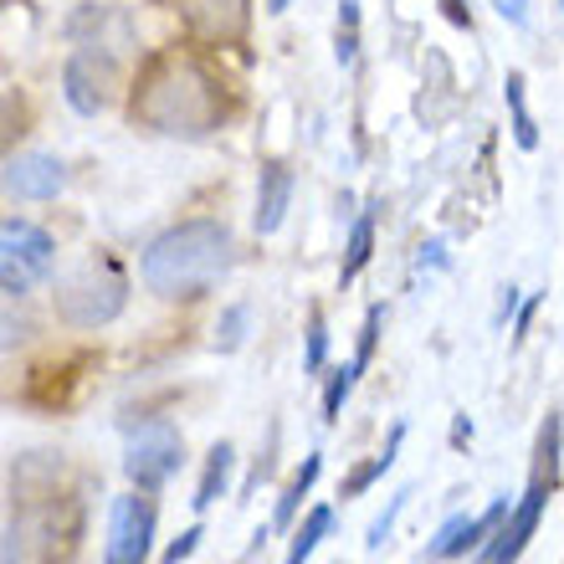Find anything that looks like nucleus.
Masks as SVG:
<instances>
[{
	"instance_id": "33",
	"label": "nucleus",
	"mask_w": 564,
	"mask_h": 564,
	"mask_svg": "<svg viewBox=\"0 0 564 564\" xmlns=\"http://www.w3.org/2000/svg\"><path fill=\"white\" fill-rule=\"evenodd\" d=\"M560 6H564V0H560Z\"/></svg>"
},
{
	"instance_id": "7",
	"label": "nucleus",
	"mask_w": 564,
	"mask_h": 564,
	"mask_svg": "<svg viewBox=\"0 0 564 564\" xmlns=\"http://www.w3.org/2000/svg\"><path fill=\"white\" fill-rule=\"evenodd\" d=\"M154 550V503L139 492H123L108 508V544H104V564H149Z\"/></svg>"
},
{
	"instance_id": "21",
	"label": "nucleus",
	"mask_w": 564,
	"mask_h": 564,
	"mask_svg": "<svg viewBox=\"0 0 564 564\" xmlns=\"http://www.w3.org/2000/svg\"><path fill=\"white\" fill-rule=\"evenodd\" d=\"M411 498H416V488H401V492H395V498H390V503H386V513H380V519L370 523V534H365V550H380V544H386V539L395 534V519H401V513H405V503H411Z\"/></svg>"
},
{
	"instance_id": "19",
	"label": "nucleus",
	"mask_w": 564,
	"mask_h": 564,
	"mask_svg": "<svg viewBox=\"0 0 564 564\" xmlns=\"http://www.w3.org/2000/svg\"><path fill=\"white\" fill-rule=\"evenodd\" d=\"M247 328H252V308H247V303H231V308L221 313V324H216V349H221V355H237L241 344H247Z\"/></svg>"
},
{
	"instance_id": "31",
	"label": "nucleus",
	"mask_w": 564,
	"mask_h": 564,
	"mask_svg": "<svg viewBox=\"0 0 564 564\" xmlns=\"http://www.w3.org/2000/svg\"><path fill=\"white\" fill-rule=\"evenodd\" d=\"M467 436H473V421H467V416H457V426H452V442H467Z\"/></svg>"
},
{
	"instance_id": "4",
	"label": "nucleus",
	"mask_w": 564,
	"mask_h": 564,
	"mask_svg": "<svg viewBox=\"0 0 564 564\" xmlns=\"http://www.w3.org/2000/svg\"><path fill=\"white\" fill-rule=\"evenodd\" d=\"M52 308L67 328H104L129 308V278L113 262H83L67 278H57Z\"/></svg>"
},
{
	"instance_id": "29",
	"label": "nucleus",
	"mask_w": 564,
	"mask_h": 564,
	"mask_svg": "<svg viewBox=\"0 0 564 564\" xmlns=\"http://www.w3.org/2000/svg\"><path fill=\"white\" fill-rule=\"evenodd\" d=\"M416 262H421V268H446V247H442V241H426Z\"/></svg>"
},
{
	"instance_id": "5",
	"label": "nucleus",
	"mask_w": 564,
	"mask_h": 564,
	"mask_svg": "<svg viewBox=\"0 0 564 564\" xmlns=\"http://www.w3.org/2000/svg\"><path fill=\"white\" fill-rule=\"evenodd\" d=\"M52 268H57L52 237H46L42 226L11 216L6 231H0V288H6V297H21L31 282L52 278Z\"/></svg>"
},
{
	"instance_id": "12",
	"label": "nucleus",
	"mask_w": 564,
	"mask_h": 564,
	"mask_svg": "<svg viewBox=\"0 0 564 564\" xmlns=\"http://www.w3.org/2000/svg\"><path fill=\"white\" fill-rule=\"evenodd\" d=\"M288 206H293V170L288 164H262V175H257V210H252L257 237H272L288 221Z\"/></svg>"
},
{
	"instance_id": "25",
	"label": "nucleus",
	"mask_w": 564,
	"mask_h": 564,
	"mask_svg": "<svg viewBox=\"0 0 564 564\" xmlns=\"http://www.w3.org/2000/svg\"><path fill=\"white\" fill-rule=\"evenodd\" d=\"M200 539H206V534H200V523H195V529H185V534H180L175 544L164 550V564H180V560H191V554H195V544H200Z\"/></svg>"
},
{
	"instance_id": "1",
	"label": "nucleus",
	"mask_w": 564,
	"mask_h": 564,
	"mask_svg": "<svg viewBox=\"0 0 564 564\" xmlns=\"http://www.w3.org/2000/svg\"><path fill=\"white\" fill-rule=\"evenodd\" d=\"M129 119L170 139H206L226 123V93L216 73H206L195 57L164 52L139 77Z\"/></svg>"
},
{
	"instance_id": "24",
	"label": "nucleus",
	"mask_w": 564,
	"mask_h": 564,
	"mask_svg": "<svg viewBox=\"0 0 564 564\" xmlns=\"http://www.w3.org/2000/svg\"><path fill=\"white\" fill-rule=\"evenodd\" d=\"M529 6H534V0H492V11L503 15L508 26H519V31L534 26V11H529Z\"/></svg>"
},
{
	"instance_id": "16",
	"label": "nucleus",
	"mask_w": 564,
	"mask_h": 564,
	"mask_svg": "<svg viewBox=\"0 0 564 564\" xmlns=\"http://www.w3.org/2000/svg\"><path fill=\"white\" fill-rule=\"evenodd\" d=\"M328 529H334V508H328V503L308 508V519L297 523V534H293V544H288V560H282V564H308V554L324 544Z\"/></svg>"
},
{
	"instance_id": "2",
	"label": "nucleus",
	"mask_w": 564,
	"mask_h": 564,
	"mask_svg": "<svg viewBox=\"0 0 564 564\" xmlns=\"http://www.w3.org/2000/svg\"><path fill=\"white\" fill-rule=\"evenodd\" d=\"M237 241L221 221H180L144 247L139 278L160 297H200L231 272Z\"/></svg>"
},
{
	"instance_id": "32",
	"label": "nucleus",
	"mask_w": 564,
	"mask_h": 564,
	"mask_svg": "<svg viewBox=\"0 0 564 564\" xmlns=\"http://www.w3.org/2000/svg\"><path fill=\"white\" fill-rule=\"evenodd\" d=\"M288 6H293V0H268V11H272V15H282Z\"/></svg>"
},
{
	"instance_id": "11",
	"label": "nucleus",
	"mask_w": 564,
	"mask_h": 564,
	"mask_svg": "<svg viewBox=\"0 0 564 564\" xmlns=\"http://www.w3.org/2000/svg\"><path fill=\"white\" fill-rule=\"evenodd\" d=\"M62 185H67V170H62L57 154H11L6 160V195L11 200H57Z\"/></svg>"
},
{
	"instance_id": "22",
	"label": "nucleus",
	"mask_w": 564,
	"mask_h": 564,
	"mask_svg": "<svg viewBox=\"0 0 564 564\" xmlns=\"http://www.w3.org/2000/svg\"><path fill=\"white\" fill-rule=\"evenodd\" d=\"M380 328H386V303H370V313H365V328H359V355H355V370L365 375L375 359V344H380Z\"/></svg>"
},
{
	"instance_id": "15",
	"label": "nucleus",
	"mask_w": 564,
	"mask_h": 564,
	"mask_svg": "<svg viewBox=\"0 0 564 564\" xmlns=\"http://www.w3.org/2000/svg\"><path fill=\"white\" fill-rule=\"evenodd\" d=\"M318 473H324V457L313 452V457H303V467L293 473V482L282 488L278 498V513H272V529H288V523L297 519V508H303V498L313 492V482H318Z\"/></svg>"
},
{
	"instance_id": "14",
	"label": "nucleus",
	"mask_w": 564,
	"mask_h": 564,
	"mask_svg": "<svg viewBox=\"0 0 564 564\" xmlns=\"http://www.w3.org/2000/svg\"><path fill=\"white\" fill-rule=\"evenodd\" d=\"M401 446H405V421H401V426H390L386 446H380V452H375V457L365 462V467H355V473H349V477L339 482V498H344V503H349V498H359V492L370 488V482H380V477H386L390 467H395V457H401Z\"/></svg>"
},
{
	"instance_id": "10",
	"label": "nucleus",
	"mask_w": 564,
	"mask_h": 564,
	"mask_svg": "<svg viewBox=\"0 0 564 564\" xmlns=\"http://www.w3.org/2000/svg\"><path fill=\"white\" fill-rule=\"evenodd\" d=\"M108 83H113V67L98 52H73L67 67H62V93H67L73 113H83V119H98L108 108Z\"/></svg>"
},
{
	"instance_id": "6",
	"label": "nucleus",
	"mask_w": 564,
	"mask_h": 564,
	"mask_svg": "<svg viewBox=\"0 0 564 564\" xmlns=\"http://www.w3.org/2000/svg\"><path fill=\"white\" fill-rule=\"evenodd\" d=\"M180 462H185V442H180V431L170 426V421H149L134 442H129V452H123V473H129L134 488L154 492V488H164V482L180 473Z\"/></svg>"
},
{
	"instance_id": "17",
	"label": "nucleus",
	"mask_w": 564,
	"mask_h": 564,
	"mask_svg": "<svg viewBox=\"0 0 564 564\" xmlns=\"http://www.w3.org/2000/svg\"><path fill=\"white\" fill-rule=\"evenodd\" d=\"M375 252V216H359L355 226H349V247H344V268H339V288H349V282L365 272V262H370Z\"/></svg>"
},
{
	"instance_id": "30",
	"label": "nucleus",
	"mask_w": 564,
	"mask_h": 564,
	"mask_svg": "<svg viewBox=\"0 0 564 564\" xmlns=\"http://www.w3.org/2000/svg\"><path fill=\"white\" fill-rule=\"evenodd\" d=\"M534 313H539V297H529V303L519 308V318H513V334H519V339L529 334V324H534Z\"/></svg>"
},
{
	"instance_id": "28",
	"label": "nucleus",
	"mask_w": 564,
	"mask_h": 564,
	"mask_svg": "<svg viewBox=\"0 0 564 564\" xmlns=\"http://www.w3.org/2000/svg\"><path fill=\"white\" fill-rule=\"evenodd\" d=\"M508 313H519V288L508 282V288H498V324H503Z\"/></svg>"
},
{
	"instance_id": "20",
	"label": "nucleus",
	"mask_w": 564,
	"mask_h": 564,
	"mask_svg": "<svg viewBox=\"0 0 564 564\" xmlns=\"http://www.w3.org/2000/svg\"><path fill=\"white\" fill-rule=\"evenodd\" d=\"M355 380H359L355 359H349L344 370L328 375V386H324V421H328V426H334V421L344 416V401H349V390H355Z\"/></svg>"
},
{
	"instance_id": "26",
	"label": "nucleus",
	"mask_w": 564,
	"mask_h": 564,
	"mask_svg": "<svg viewBox=\"0 0 564 564\" xmlns=\"http://www.w3.org/2000/svg\"><path fill=\"white\" fill-rule=\"evenodd\" d=\"M359 52V26H339V42H334V57H339V67H349Z\"/></svg>"
},
{
	"instance_id": "3",
	"label": "nucleus",
	"mask_w": 564,
	"mask_h": 564,
	"mask_svg": "<svg viewBox=\"0 0 564 564\" xmlns=\"http://www.w3.org/2000/svg\"><path fill=\"white\" fill-rule=\"evenodd\" d=\"M560 488V411H550L544 431H539V452H534V477L523 488L519 508L498 523V534L482 544L477 564H519V554L529 550V539L539 534V519L550 508V492Z\"/></svg>"
},
{
	"instance_id": "23",
	"label": "nucleus",
	"mask_w": 564,
	"mask_h": 564,
	"mask_svg": "<svg viewBox=\"0 0 564 564\" xmlns=\"http://www.w3.org/2000/svg\"><path fill=\"white\" fill-rule=\"evenodd\" d=\"M328 365V328H324V313L308 318V355H303V370L318 375Z\"/></svg>"
},
{
	"instance_id": "13",
	"label": "nucleus",
	"mask_w": 564,
	"mask_h": 564,
	"mask_svg": "<svg viewBox=\"0 0 564 564\" xmlns=\"http://www.w3.org/2000/svg\"><path fill=\"white\" fill-rule=\"evenodd\" d=\"M231 467H237V446L231 442H216L206 452V473H200V482H195V513H206L216 498H226V488H231Z\"/></svg>"
},
{
	"instance_id": "27",
	"label": "nucleus",
	"mask_w": 564,
	"mask_h": 564,
	"mask_svg": "<svg viewBox=\"0 0 564 564\" xmlns=\"http://www.w3.org/2000/svg\"><path fill=\"white\" fill-rule=\"evenodd\" d=\"M442 11H446V21H452V26L473 31V15H467V6H462V0H442Z\"/></svg>"
},
{
	"instance_id": "18",
	"label": "nucleus",
	"mask_w": 564,
	"mask_h": 564,
	"mask_svg": "<svg viewBox=\"0 0 564 564\" xmlns=\"http://www.w3.org/2000/svg\"><path fill=\"white\" fill-rule=\"evenodd\" d=\"M503 98H508V113H513V139H519V149H534L539 144V129H534L529 104H523V73H508L503 77Z\"/></svg>"
},
{
	"instance_id": "8",
	"label": "nucleus",
	"mask_w": 564,
	"mask_h": 564,
	"mask_svg": "<svg viewBox=\"0 0 564 564\" xmlns=\"http://www.w3.org/2000/svg\"><path fill=\"white\" fill-rule=\"evenodd\" d=\"M513 508H508V498H492V508L488 513H452V519L436 529V539L426 544V564H442V560H457V554H467V550H482V539H492L498 534V523L508 519Z\"/></svg>"
},
{
	"instance_id": "9",
	"label": "nucleus",
	"mask_w": 564,
	"mask_h": 564,
	"mask_svg": "<svg viewBox=\"0 0 564 564\" xmlns=\"http://www.w3.org/2000/svg\"><path fill=\"white\" fill-rule=\"evenodd\" d=\"M175 11L200 42H241L252 26V0H175Z\"/></svg>"
}]
</instances>
